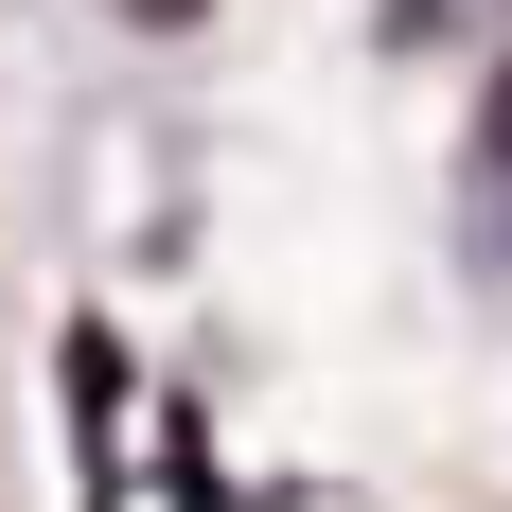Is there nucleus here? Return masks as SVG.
Listing matches in <instances>:
<instances>
[{"mask_svg": "<svg viewBox=\"0 0 512 512\" xmlns=\"http://www.w3.org/2000/svg\"><path fill=\"white\" fill-rule=\"evenodd\" d=\"M407 18H442V0H407Z\"/></svg>", "mask_w": 512, "mask_h": 512, "instance_id": "nucleus-2", "label": "nucleus"}, {"mask_svg": "<svg viewBox=\"0 0 512 512\" xmlns=\"http://www.w3.org/2000/svg\"><path fill=\"white\" fill-rule=\"evenodd\" d=\"M477 142H495V177H512V53H495V106H477Z\"/></svg>", "mask_w": 512, "mask_h": 512, "instance_id": "nucleus-1", "label": "nucleus"}]
</instances>
